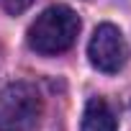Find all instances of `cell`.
<instances>
[{"instance_id": "2", "label": "cell", "mask_w": 131, "mask_h": 131, "mask_svg": "<svg viewBox=\"0 0 131 131\" xmlns=\"http://www.w3.org/2000/svg\"><path fill=\"white\" fill-rule=\"evenodd\" d=\"M41 118V95L28 82L0 90V131H34Z\"/></svg>"}, {"instance_id": "1", "label": "cell", "mask_w": 131, "mask_h": 131, "mask_svg": "<svg viewBox=\"0 0 131 131\" xmlns=\"http://www.w3.org/2000/svg\"><path fill=\"white\" fill-rule=\"evenodd\" d=\"M77 34H80V18H77V13L70 5L57 3V5H49L28 26L26 41H28V46L36 54L54 57V54L67 51L75 44Z\"/></svg>"}, {"instance_id": "4", "label": "cell", "mask_w": 131, "mask_h": 131, "mask_svg": "<svg viewBox=\"0 0 131 131\" xmlns=\"http://www.w3.org/2000/svg\"><path fill=\"white\" fill-rule=\"evenodd\" d=\"M82 131H118V123H116V116L108 105L105 98L95 95L85 103V111H82Z\"/></svg>"}, {"instance_id": "5", "label": "cell", "mask_w": 131, "mask_h": 131, "mask_svg": "<svg viewBox=\"0 0 131 131\" xmlns=\"http://www.w3.org/2000/svg\"><path fill=\"white\" fill-rule=\"evenodd\" d=\"M31 3H34V0H0V5H3L10 16H18V13L28 10V8H31Z\"/></svg>"}, {"instance_id": "3", "label": "cell", "mask_w": 131, "mask_h": 131, "mask_svg": "<svg viewBox=\"0 0 131 131\" xmlns=\"http://www.w3.org/2000/svg\"><path fill=\"white\" fill-rule=\"evenodd\" d=\"M88 57L95 70L105 75H116L118 70H123L128 59V46H126L123 34L113 23H100L88 44Z\"/></svg>"}]
</instances>
